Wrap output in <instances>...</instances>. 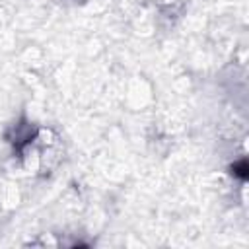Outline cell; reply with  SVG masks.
I'll return each mask as SVG.
<instances>
[{"mask_svg": "<svg viewBox=\"0 0 249 249\" xmlns=\"http://www.w3.org/2000/svg\"><path fill=\"white\" fill-rule=\"evenodd\" d=\"M231 171H233V175H235V177H239L241 181H247V177H249V167H247V160L243 158V160L235 161V163L231 165Z\"/></svg>", "mask_w": 249, "mask_h": 249, "instance_id": "7a4b0ae2", "label": "cell"}, {"mask_svg": "<svg viewBox=\"0 0 249 249\" xmlns=\"http://www.w3.org/2000/svg\"><path fill=\"white\" fill-rule=\"evenodd\" d=\"M35 134H37V128H31L29 123L21 121L19 124L14 126V136H10V142L14 144V148H16L18 152H21L23 146L29 144V142L35 138Z\"/></svg>", "mask_w": 249, "mask_h": 249, "instance_id": "6da1fadb", "label": "cell"}]
</instances>
